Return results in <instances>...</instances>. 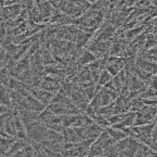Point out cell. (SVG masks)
I'll return each instance as SVG.
<instances>
[{
    "label": "cell",
    "mask_w": 157,
    "mask_h": 157,
    "mask_svg": "<svg viewBox=\"0 0 157 157\" xmlns=\"http://www.w3.org/2000/svg\"><path fill=\"white\" fill-rule=\"evenodd\" d=\"M104 131H106V132L108 133L109 138L113 140L116 143L120 142V141H122V140H124V138H127V135L123 132V131H121V129H116V128H113V127H108L107 129H104Z\"/></svg>",
    "instance_id": "1"
},
{
    "label": "cell",
    "mask_w": 157,
    "mask_h": 157,
    "mask_svg": "<svg viewBox=\"0 0 157 157\" xmlns=\"http://www.w3.org/2000/svg\"><path fill=\"white\" fill-rule=\"evenodd\" d=\"M112 81V75L106 71V69H103L99 74V78H98V82H97V86L103 88L104 86H106L107 83H109Z\"/></svg>",
    "instance_id": "2"
}]
</instances>
